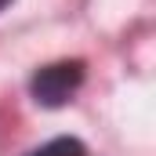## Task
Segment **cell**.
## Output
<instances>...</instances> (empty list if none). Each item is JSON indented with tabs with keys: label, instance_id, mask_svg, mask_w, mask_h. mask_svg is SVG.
Returning a JSON list of instances; mask_svg holds the SVG:
<instances>
[{
	"label": "cell",
	"instance_id": "1",
	"mask_svg": "<svg viewBox=\"0 0 156 156\" xmlns=\"http://www.w3.org/2000/svg\"><path fill=\"white\" fill-rule=\"evenodd\" d=\"M83 83V62L80 58H66V62H51V66H40L33 80H29V94L37 98L40 105L47 109H58L66 105Z\"/></svg>",
	"mask_w": 156,
	"mask_h": 156
},
{
	"label": "cell",
	"instance_id": "2",
	"mask_svg": "<svg viewBox=\"0 0 156 156\" xmlns=\"http://www.w3.org/2000/svg\"><path fill=\"white\" fill-rule=\"evenodd\" d=\"M26 156H87V149H83L80 138H51V142H44L40 149H33Z\"/></svg>",
	"mask_w": 156,
	"mask_h": 156
},
{
	"label": "cell",
	"instance_id": "3",
	"mask_svg": "<svg viewBox=\"0 0 156 156\" xmlns=\"http://www.w3.org/2000/svg\"><path fill=\"white\" fill-rule=\"evenodd\" d=\"M7 4H11V0H0V11H4V7H7Z\"/></svg>",
	"mask_w": 156,
	"mask_h": 156
}]
</instances>
